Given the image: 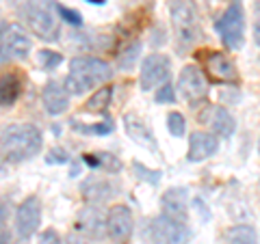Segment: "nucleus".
<instances>
[{"label":"nucleus","mask_w":260,"mask_h":244,"mask_svg":"<svg viewBox=\"0 0 260 244\" xmlns=\"http://www.w3.org/2000/svg\"><path fill=\"white\" fill-rule=\"evenodd\" d=\"M80 190H83V197L89 203H93V206L109 201L113 194L117 192L113 182L107 180V177H100V175H91L89 180H85L83 184H80Z\"/></svg>","instance_id":"19"},{"label":"nucleus","mask_w":260,"mask_h":244,"mask_svg":"<svg viewBox=\"0 0 260 244\" xmlns=\"http://www.w3.org/2000/svg\"><path fill=\"white\" fill-rule=\"evenodd\" d=\"M22 76L18 71H7L0 76V108H11L22 95Z\"/></svg>","instance_id":"20"},{"label":"nucleus","mask_w":260,"mask_h":244,"mask_svg":"<svg viewBox=\"0 0 260 244\" xmlns=\"http://www.w3.org/2000/svg\"><path fill=\"white\" fill-rule=\"evenodd\" d=\"M169 74H172V61L165 54H148L141 63V71H139V85L143 91H152L160 85L169 83Z\"/></svg>","instance_id":"7"},{"label":"nucleus","mask_w":260,"mask_h":244,"mask_svg":"<svg viewBox=\"0 0 260 244\" xmlns=\"http://www.w3.org/2000/svg\"><path fill=\"white\" fill-rule=\"evenodd\" d=\"M139 54H141V42H133L126 50H121L117 54V67L121 71H128V69H133L135 67V63L137 59H139Z\"/></svg>","instance_id":"23"},{"label":"nucleus","mask_w":260,"mask_h":244,"mask_svg":"<svg viewBox=\"0 0 260 244\" xmlns=\"http://www.w3.org/2000/svg\"><path fill=\"white\" fill-rule=\"evenodd\" d=\"M76 229L80 235H87V238H102L107 233V218L102 216L98 206H89L80 210L76 218Z\"/></svg>","instance_id":"17"},{"label":"nucleus","mask_w":260,"mask_h":244,"mask_svg":"<svg viewBox=\"0 0 260 244\" xmlns=\"http://www.w3.org/2000/svg\"><path fill=\"white\" fill-rule=\"evenodd\" d=\"M42 104H44L48 115H52V117L63 115V112L70 108V91L65 89V85H59V83H54V80H50L42 91Z\"/></svg>","instance_id":"18"},{"label":"nucleus","mask_w":260,"mask_h":244,"mask_svg":"<svg viewBox=\"0 0 260 244\" xmlns=\"http://www.w3.org/2000/svg\"><path fill=\"white\" fill-rule=\"evenodd\" d=\"M68 244H89V240L85 238V235H80V233H70L68 235Z\"/></svg>","instance_id":"34"},{"label":"nucleus","mask_w":260,"mask_h":244,"mask_svg":"<svg viewBox=\"0 0 260 244\" xmlns=\"http://www.w3.org/2000/svg\"><path fill=\"white\" fill-rule=\"evenodd\" d=\"M154 100H156V104H174L176 102V89L169 83L160 85L156 95H154Z\"/></svg>","instance_id":"27"},{"label":"nucleus","mask_w":260,"mask_h":244,"mask_svg":"<svg viewBox=\"0 0 260 244\" xmlns=\"http://www.w3.org/2000/svg\"><path fill=\"white\" fill-rule=\"evenodd\" d=\"M42 132L32 124H13L0 134V153L9 162H24L42 149Z\"/></svg>","instance_id":"2"},{"label":"nucleus","mask_w":260,"mask_h":244,"mask_svg":"<svg viewBox=\"0 0 260 244\" xmlns=\"http://www.w3.org/2000/svg\"><path fill=\"white\" fill-rule=\"evenodd\" d=\"M208 78L198 65H184L180 76H178V91L186 102L198 104L208 95Z\"/></svg>","instance_id":"9"},{"label":"nucleus","mask_w":260,"mask_h":244,"mask_svg":"<svg viewBox=\"0 0 260 244\" xmlns=\"http://www.w3.org/2000/svg\"><path fill=\"white\" fill-rule=\"evenodd\" d=\"M124 128H126V134L133 138L137 145L150 149V151H156L158 149V143H156V136L150 130V126L137 115V112H128L124 117Z\"/></svg>","instance_id":"16"},{"label":"nucleus","mask_w":260,"mask_h":244,"mask_svg":"<svg viewBox=\"0 0 260 244\" xmlns=\"http://www.w3.org/2000/svg\"><path fill=\"white\" fill-rule=\"evenodd\" d=\"M254 42L260 46V3L254 7Z\"/></svg>","instance_id":"33"},{"label":"nucleus","mask_w":260,"mask_h":244,"mask_svg":"<svg viewBox=\"0 0 260 244\" xmlns=\"http://www.w3.org/2000/svg\"><path fill=\"white\" fill-rule=\"evenodd\" d=\"M85 162L93 169H107V171H113V167H115L117 171L121 169L119 160L109 156V153H89V156H85Z\"/></svg>","instance_id":"24"},{"label":"nucleus","mask_w":260,"mask_h":244,"mask_svg":"<svg viewBox=\"0 0 260 244\" xmlns=\"http://www.w3.org/2000/svg\"><path fill=\"white\" fill-rule=\"evenodd\" d=\"M24 18L32 35L44 42L59 39V13H56L54 0H26L24 5Z\"/></svg>","instance_id":"3"},{"label":"nucleus","mask_w":260,"mask_h":244,"mask_svg":"<svg viewBox=\"0 0 260 244\" xmlns=\"http://www.w3.org/2000/svg\"><path fill=\"white\" fill-rule=\"evenodd\" d=\"M111 97H113V87H100V89H95V93L87 100L85 108L89 112H95V115H104L111 106Z\"/></svg>","instance_id":"22"},{"label":"nucleus","mask_w":260,"mask_h":244,"mask_svg":"<svg viewBox=\"0 0 260 244\" xmlns=\"http://www.w3.org/2000/svg\"><path fill=\"white\" fill-rule=\"evenodd\" d=\"M42 225V201L37 197H26L15 210V231L22 240L30 238Z\"/></svg>","instance_id":"10"},{"label":"nucleus","mask_w":260,"mask_h":244,"mask_svg":"<svg viewBox=\"0 0 260 244\" xmlns=\"http://www.w3.org/2000/svg\"><path fill=\"white\" fill-rule=\"evenodd\" d=\"M200 119L210 128V132L215 136H221V138H230L234 134V130H237L232 115L223 106H208L200 115Z\"/></svg>","instance_id":"14"},{"label":"nucleus","mask_w":260,"mask_h":244,"mask_svg":"<svg viewBox=\"0 0 260 244\" xmlns=\"http://www.w3.org/2000/svg\"><path fill=\"white\" fill-rule=\"evenodd\" d=\"M7 214H9V210H7V203H5V201H0V225H5Z\"/></svg>","instance_id":"36"},{"label":"nucleus","mask_w":260,"mask_h":244,"mask_svg":"<svg viewBox=\"0 0 260 244\" xmlns=\"http://www.w3.org/2000/svg\"><path fill=\"white\" fill-rule=\"evenodd\" d=\"M258 153H260V138H258Z\"/></svg>","instance_id":"39"},{"label":"nucleus","mask_w":260,"mask_h":244,"mask_svg":"<svg viewBox=\"0 0 260 244\" xmlns=\"http://www.w3.org/2000/svg\"><path fill=\"white\" fill-rule=\"evenodd\" d=\"M68 160H70L68 151L61 149V147L50 149V151H48V156H46V162H48V165H65Z\"/></svg>","instance_id":"31"},{"label":"nucleus","mask_w":260,"mask_h":244,"mask_svg":"<svg viewBox=\"0 0 260 244\" xmlns=\"http://www.w3.org/2000/svg\"><path fill=\"white\" fill-rule=\"evenodd\" d=\"M150 233L154 244H189V238H191L186 223L169 218L165 214H160L152 221Z\"/></svg>","instance_id":"8"},{"label":"nucleus","mask_w":260,"mask_h":244,"mask_svg":"<svg viewBox=\"0 0 260 244\" xmlns=\"http://www.w3.org/2000/svg\"><path fill=\"white\" fill-rule=\"evenodd\" d=\"M219 151V138L213 132H193L189 138V162H204Z\"/></svg>","instance_id":"13"},{"label":"nucleus","mask_w":260,"mask_h":244,"mask_svg":"<svg viewBox=\"0 0 260 244\" xmlns=\"http://www.w3.org/2000/svg\"><path fill=\"white\" fill-rule=\"evenodd\" d=\"M135 229V218L128 206H113L111 212L107 214V233L113 242L126 244L133 235Z\"/></svg>","instance_id":"11"},{"label":"nucleus","mask_w":260,"mask_h":244,"mask_svg":"<svg viewBox=\"0 0 260 244\" xmlns=\"http://www.w3.org/2000/svg\"><path fill=\"white\" fill-rule=\"evenodd\" d=\"M204 69L206 74L217 80V83H225V85H234L239 80V71L234 67V63L228 59L223 52H208L204 56Z\"/></svg>","instance_id":"12"},{"label":"nucleus","mask_w":260,"mask_h":244,"mask_svg":"<svg viewBox=\"0 0 260 244\" xmlns=\"http://www.w3.org/2000/svg\"><path fill=\"white\" fill-rule=\"evenodd\" d=\"M56 13H59V18L63 22L72 24V26H80V24H83V15L74 9H70V7H65V5H56Z\"/></svg>","instance_id":"26"},{"label":"nucleus","mask_w":260,"mask_h":244,"mask_svg":"<svg viewBox=\"0 0 260 244\" xmlns=\"http://www.w3.org/2000/svg\"><path fill=\"white\" fill-rule=\"evenodd\" d=\"M228 244H258V233L251 225H234L225 231Z\"/></svg>","instance_id":"21"},{"label":"nucleus","mask_w":260,"mask_h":244,"mask_svg":"<svg viewBox=\"0 0 260 244\" xmlns=\"http://www.w3.org/2000/svg\"><path fill=\"white\" fill-rule=\"evenodd\" d=\"M160 206L165 216L186 223V218H189V192H186V188H169L160 197Z\"/></svg>","instance_id":"15"},{"label":"nucleus","mask_w":260,"mask_h":244,"mask_svg":"<svg viewBox=\"0 0 260 244\" xmlns=\"http://www.w3.org/2000/svg\"><path fill=\"white\" fill-rule=\"evenodd\" d=\"M135 171H137V175L141 177V180H145V182H150L152 186H156L158 184V180H160V171H150V169H145L141 162H135Z\"/></svg>","instance_id":"30"},{"label":"nucleus","mask_w":260,"mask_h":244,"mask_svg":"<svg viewBox=\"0 0 260 244\" xmlns=\"http://www.w3.org/2000/svg\"><path fill=\"white\" fill-rule=\"evenodd\" d=\"M39 61H42L44 69H54L56 65H61L63 56L59 52H52V50H42L39 52Z\"/></svg>","instance_id":"29"},{"label":"nucleus","mask_w":260,"mask_h":244,"mask_svg":"<svg viewBox=\"0 0 260 244\" xmlns=\"http://www.w3.org/2000/svg\"><path fill=\"white\" fill-rule=\"evenodd\" d=\"M167 130H169V134L176 136V138H182L184 132H186V119L182 112H178V110H172L167 115Z\"/></svg>","instance_id":"25"},{"label":"nucleus","mask_w":260,"mask_h":244,"mask_svg":"<svg viewBox=\"0 0 260 244\" xmlns=\"http://www.w3.org/2000/svg\"><path fill=\"white\" fill-rule=\"evenodd\" d=\"M0 244H11V233L5 225H0Z\"/></svg>","instance_id":"35"},{"label":"nucleus","mask_w":260,"mask_h":244,"mask_svg":"<svg viewBox=\"0 0 260 244\" xmlns=\"http://www.w3.org/2000/svg\"><path fill=\"white\" fill-rule=\"evenodd\" d=\"M215 30L228 50H239L245 42V11L241 0H230L225 11L215 22Z\"/></svg>","instance_id":"4"},{"label":"nucleus","mask_w":260,"mask_h":244,"mask_svg":"<svg viewBox=\"0 0 260 244\" xmlns=\"http://www.w3.org/2000/svg\"><path fill=\"white\" fill-rule=\"evenodd\" d=\"M0 48H3L7 61H20L30 54L32 42L22 24H7L0 28Z\"/></svg>","instance_id":"6"},{"label":"nucleus","mask_w":260,"mask_h":244,"mask_svg":"<svg viewBox=\"0 0 260 244\" xmlns=\"http://www.w3.org/2000/svg\"><path fill=\"white\" fill-rule=\"evenodd\" d=\"M5 63H7V56L3 52V48H0V65H5Z\"/></svg>","instance_id":"37"},{"label":"nucleus","mask_w":260,"mask_h":244,"mask_svg":"<svg viewBox=\"0 0 260 244\" xmlns=\"http://www.w3.org/2000/svg\"><path fill=\"white\" fill-rule=\"evenodd\" d=\"M74 130L83 134H109L113 132V121H104V124H95V126H76L74 124Z\"/></svg>","instance_id":"28"},{"label":"nucleus","mask_w":260,"mask_h":244,"mask_svg":"<svg viewBox=\"0 0 260 244\" xmlns=\"http://www.w3.org/2000/svg\"><path fill=\"white\" fill-rule=\"evenodd\" d=\"M37 244H61V238H59V233H56L54 229H46L42 235H39Z\"/></svg>","instance_id":"32"},{"label":"nucleus","mask_w":260,"mask_h":244,"mask_svg":"<svg viewBox=\"0 0 260 244\" xmlns=\"http://www.w3.org/2000/svg\"><path fill=\"white\" fill-rule=\"evenodd\" d=\"M87 3H91V5H104V0H87Z\"/></svg>","instance_id":"38"},{"label":"nucleus","mask_w":260,"mask_h":244,"mask_svg":"<svg viewBox=\"0 0 260 244\" xmlns=\"http://www.w3.org/2000/svg\"><path fill=\"white\" fill-rule=\"evenodd\" d=\"M113 78V67L98 59V56H74L70 61L68 78H65V89L70 95H83L87 91L107 85Z\"/></svg>","instance_id":"1"},{"label":"nucleus","mask_w":260,"mask_h":244,"mask_svg":"<svg viewBox=\"0 0 260 244\" xmlns=\"http://www.w3.org/2000/svg\"><path fill=\"white\" fill-rule=\"evenodd\" d=\"M169 15H172V24L176 30V37L182 46L195 44V39L202 35L200 18L195 7L189 0H172L169 3Z\"/></svg>","instance_id":"5"}]
</instances>
